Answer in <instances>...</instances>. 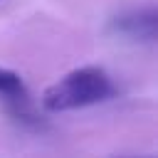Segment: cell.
Instances as JSON below:
<instances>
[{
	"mask_svg": "<svg viewBox=\"0 0 158 158\" xmlns=\"http://www.w3.org/2000/svg\"><path fill=\"white\" fill-rule=\"evenodd\" d=\"M114 94V81L101 67H79L54 81L42 94V106L52 114L84 109Z\"/></svg>",
	"mask_w": 158,
	"mask_h": 158,
	"instance_id": "obj_1",
	"label": "cell"
},
{
	"mask_svg": "<svg viewBox=\"0 0 158 158\" xmlns=\"http://www.w3.org/2000/svg\"><path fill=\"white\" fill-rule=\"evenodd\" d=\"M0 101L5 104V109L12 118L25 121V123L35 118L32 106H30V94H27L22 77L5 67H0Z\"/></svg>",
	"mask_w": 158,
	"mask_h": 158,
	"instance_id": "obj_2",
	"label": "cell"
},
{
	"mask_svg": "<svg viewBox=\"0 0 158 158\" xmlns=\"http://www.w3.org/2000/svg\"><path fill=\"white\" fill-rule=\"evenodd\" d=\"M111 27L131 40H156V27H158V15L156 10H136L128 15H121L111 22Z\"/></svg>",
	"mask_w": 158,
	"mask_h": 158,
	"instance_id": "obj_3",
	"label": "cell"
}]
</instances>
